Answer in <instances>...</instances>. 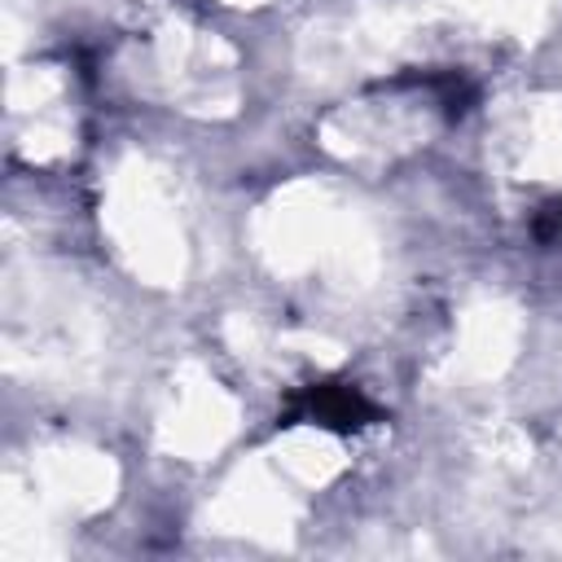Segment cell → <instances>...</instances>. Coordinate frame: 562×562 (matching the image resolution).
Returning a JSON list of instances; mask_svg holds the SVG:
<instances>
[{"mask_svg":"<svg viewBox=\"0 0 562 562\" xmlns=\"http://www.w3.org/2000/svg\"><path fill=\"white\" fill-rule=\"evenodd\" d=\"M536 233H540L544 241L562 237V202H553L549 211H540V220H536Z\"/></svg>","mask_w":562,"mask_h":562,"instance_id":"2","label":"cell"},{"mask_svg":"<svg viewBox=\"0 0 562 562\" xmlns=\"http://www.w3.org/2000/svg\"><path fill=\"white\" fill-rule=\"evenodd\" d=\"M299 413L321 422V426H364L378 417V408L356 391V386H342V382H325V386H307L303 400H299Z\"/></svg>","mask_w":562,"mask_h":562,"instance_id":"1","label":"cell"}]
</instances>
